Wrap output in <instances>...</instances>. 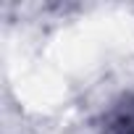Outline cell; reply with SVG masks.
<instances>
[{
    "mask_svg": "<svg viewBox=\"0 0 134 134\" xmlns=\"http://www.w3.org/2000/svg\"><path fill=\"white\" fill-rule=\"evenodd\" d=\"M103 134H134V95L124 97L105 116Z\"/></svg>",
    "mask_w": 134,
    "mask_h": 134,
    "instance_id": "6da1fadb",
    "label": "cell"
}]
</instances>
